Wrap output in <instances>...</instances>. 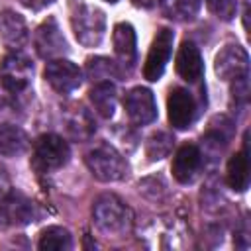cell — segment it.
Instances as JSON below:
<instances>
[{"mask_svg":"<svg viewBox=\"0 0 251 251\" xmlns=\"http://www.w3.org/2000/svg\"><path fill=\"white\" fill-rule=\"evenodd\" d=\"M92 220L102 233L122 237L129 233L133 216L122 198L116 194H102L92 204Z\"/></svg>","mask_w":251,"mask_h":251,"instance_id":"cell-1","label":"cell"},{"mask_svg":"<svg viewBox=\"0 0 251 251\" xmlns=\"http://www.w3.org/2000/svg\"><path fill=\"white\" fill-rule=\"evenodd\" d=\"M71 27L80 45L96 47L106 31V16L100 8L78 0L71 4Z\"/></svg>","mask_w":251,"mask_h":251,"instance_id":"cell-2","label":"cell"},{"mask_svg":"<svg viewBox=\"0 0 251 251\" xmlns=\"http://www.w3.org/2000/svg\"><path fill=\"white\" fill-rule=\"evenodd\" d=\"M86 167L90 173L102 180V182H116L126 176L127 173V163L126 159L108 143H100L94 149H90L84 157Z\"/></svg>","mask_w":251,"mask_h":251,"instance_id":"cell-3","label":"cell"},{"mask_svg":"<svg viewBox=\"0 0 251 251\" xmlns=\"http://www.w3.org/2000/svg\"><path fill=\"white\" fill-rule=\"evenodd\" d=\"M69 145L55 133L41 135L31 151V169L37 173H53L69 161Z\"/></svg>","mask_w":251,"mask_h":251,"instance_id":"cell-4","label":"cell"},{"mask_svg":"<svg viewBox=\"0 0 251 251\" xmlns=\"http://www.w3.org/2000/svg\"><path fill=\"white\" fill-rule=\"evenodd\" d=\"M33 75L31 61L22 53H8L0 61V78L8 92H22L29 86Z\"/></svg>","mask_w":251,"mask_h":251,"instance_id":"cell-5","label":"cell"},{"mask_svg":"<svg viewBox=\"0 0 251 251\" xmlns=\"http://www.w3.org/2000/svg\"><path fill=\"white\" fill-rule=\"evenodd\" d=\"M173 31L169 27H161L149 47V53H147V59H145V65H143V76L151 82L159 80L165 73V67L171 59V53H173Z\"/></svg>","mask_w":251,"mask_h":251,"instance_id":"cell-6","label":"cell"},{"mask_svg":"<svg viewBox=\"0 0 251 251\" xmlns=\"http://www.w3.org/2000/svg\"><path fill=\"white\" fill-rule=\"evenodd\" d=\"M43 75H45V80L51 84V88L57 90L59 94H69L76 90L82 82L80 69L67 59H51Z\"/></svg>","mask_w":251,"mask_h":251,"instance_id":"cell-7","label":"cell"},{"mask_svg":"<svg viewBox=\"0 0 251 251\" xmlns=\"http://www.w3.org/2000/svg\"><path fill=\"white\" fill-rule=\"evenodd\" d=\"M214 69H216V75L220 78L233 80V78H237L241 75H247L249 55L241 45L227 43L218 51L216 61H214Z\"/></svg>","mask_w":251,"mask_h":251,"instance_id":"cell-8","label":"cell"},{"mask_svg":"<svg viewBox=\"0 0 251 251\" xmlns=\"http://www.w3.org/2000/svg\"><path fill=\"white\" fill-rule=\"evenodd\" d=\"M124 106L127 112V118L135 126H147L157 118L155 96L149 88H143V86L131 88L124 98Z\"/></svg>","mask_w":251,"mask_h":251,"instance_id":"cell-9","label":"cell"},{"mask_svg":"<svg viewBox=\"0 0 251 251\" xmlns=\"http://www.w3.org/2000/svg\"><path fill=\"white\" fill-rule=\"evenodd\" d=\"M33 45L39 57L43 59H55L67 53V41L61 33V27L55 18H47L33 33Z\"/></svg>","mask_w":251,"mask_h":251,"instance_id":"cell-10","label":"cell"},{"mask_svg":"<svg viewBox=\"0 0 251 251\" xmlns=\"http://www.w3.org/2000/svg\"><path fill=\"white\" fill-rule=\"evenodd\" d=\"M61 122L67 135L75 141H86L94 135L96 124L90 112L80 104H69L61 112Z\"/></svg>","mask_w":251,"mask_h":251,"instance_id":"cell-11","label":"cell"},{"mask_svg":"<svg viewBox=\"0 0 251 251\" xmlns=\"http://www.w3.org/2000/svg\"><path fill=\"white\" fill-rule=\"evenodd\" d=\"M167 116L175 129L190 127L196 116V104L192 94L184 88H173L167 98Z\"/></svg>","mask_w":251,"mask_h":251,"instance_id":"cell-12","label":"cell"},{"mask_svg":"<svg viewBox=\"0 0 251 251\" xmlns=\"http://www.w3.org/2000/svg\"><path fill=\"white\" fill-rule=\"evenodd\" d=\"M0 216L10 226H25V224L33 222L35 206L27 196H24L22 192L12 190V192H6L2 196Z\"/></svg>","mask_w":251,"mask_h":251,"instance_id":"cell-13","label":"cell"},{"mask_svg":"<svg viewBox=\"0 0 251 251\" xmlns=\"http://www.w3.org/2000/svg\"><path fill=\"white\" fill-rule=\"evenodd\" d=\"M200 165H202V153L198 149V145L194 143H186L182 147H178V151L175 153V159H173V176L186 184V182H192L196 173L200 171Z\"/></svg>","mask_w":251,"mask_h":251,"instance_id":"cell-14","label":"cell"},{"mask_svg":"<svg viewBox=\"0 0 251 251\" xmlns=\"http://www.w3.org/2000/svg\"><path fill=\"white\" fill-rule=\"evenodd\" d=\"M29 33L25 20L14 12V10H2L0 12V39L10 49H20L25 45Z\"/></svg>","mask_w":251,"mask_h":251,"instance_id":"cell-15","label":"cell"},{"mask_svg":"<svg viewBox=\"0 0 251 251\" xmlns=\"http://www.w3.org/2000/svg\"><path fill=\"white\" fill-rule=\"evenodd\" d=\"M175 67L180 78H184L186 82H198L202 78L204 73V65H202V57L198 47L192 41H182V45L178 47L176 59H175Z\"/></svg>","mask_w":251,"mask_h":251,"instance_id":"cell-16","label":"cell"},{"mask_svg":"<svg viewBox=\"0 0 251 251\" xmlns=\"http://www.w3.org/2000/svg\"><path fill=\"white\" fill-rule=\"evenodd\" d=\"M112 41H114V53L118 57V61L131 69L135 63V55H137V45H135V29L131 24L127 22H120L114 25L112 31Z\"/></svg>","mask_w":251,"mask_h":251,"instance_id":"cell-17","label":"cell"},{"mask_svg":"<svg viewBox=\"0 0 251 251\" xmlns=\"http://www.w3.org/2000/svg\"><path fill=\"white\" fill-rule=\"evenodd\" d=\"M226 178L231 190L243 192L249 184V159H247V143L241 151L229 157L227 169H226Z\"/></svg>","mask_w":251,"mask_h":251,"instance_id":"cell-18","label":"cell"},{"mask_svg":"<svg viewBox=\"0 0 251 251\" xmlns=\"http://www.w3.org/2000/svg\"><path fill=\"white\" fill-rule=\"evenodd\" d=\"M29 145L25 131L12 124H0V155L4 157H18Z\"/></svg>","mask_w":251,"mask_h":251,"instance_id":"cell-19","label":"cell"},{"mask_svg":"<svg viewBox=\"0 0 251 251\" xmlns=\"http://www.w3.org/2000/svg\"><path fill=\"white\" fill-rule=\"evenodd\" d=\"M94 110L102 116V118H112L114 110H116V86L108 80V82H96L88 94Z\"/></svg>","mask_w":251,"mask_h":251,"instance_id":"cell-20","label":"cell"},{"mask_svg":"<svg viewBox=\"0 0 251 251\" xmlns=\"http://www.w3.org/2000/svg\"><path fill=\"white\" fill-rule=\"evenodd\" d=\"M161 12L175 22H190L200 10V0H159Z\"/></svg>","mask_w":251,"mask_h":251,"instance_id":"cell-21","label":"cell"},{"mask_svg":"<svg viewBox=\"0 0 251 251\" xmlns=\"http://www.w3.org/2000/svg\"><path fill=\"white\" fill-rule=\"evenodd\" d=\"M73 245V237L69 233V229L61 227V226H49L41 231L39 235V249H47V251H67Z\"/></svg>","mask_w":251,"mask_h":251,"instance_id":"cell-22","label":"cell"},{"mask_svg":"<svg viewBox=\"0 0 251 251\" xmlns=\"http://www.w3.org/2000/svg\"><path fill=\"white\" fill-rule=\"evenodd\" d=\"M120 75L118 65L108 57H90L86 61V76L96 82H108Z\"/></svg>","mask_w":251,"mask_h":251,"instance_id":"cell-23","label":"cell"},{"mask_svg":"<svg viewBox=\"0 0 251 251\" xmlns=\"http://www.w3.org/2000/svg\"><path fill=\"white\" fill-rule=\"evenodd\" d=\"M173 141H175L173 135L167 133V131H157V133H153V135L149 137V141H147V147H145L147 157H149L151 161H159V159L167 157V155L171 153Z\"/></svg>","mask_w":251,"mask_h":251,"instance_id":"cell-24","label":"cell"},{"mask_svg":"<svg viewBox=\"0 0 251 251\" xmlns=\"http://www.w3.org/2000/svg\"><path fill=\"white\" fill-rule=\"evenodd\" d=\"M206 6L216 18H220L224 22H229L237 12L235 0H206Z\"/></svg>","mask_w":251,"mask_h":251,"instance_id":"cell-25","label":"cell"},{"mask_svg":"<svg viewBox=\"0 0 251 251\" xmlns=\"http://www.w3.org/2000/svg\"><path fill=\"white\" fill-rule=\"evenodd\" d=\"M231 92H233V98L239 100L241 104L247 102V98H249V80H247V75H241V76L233 78V88H231Z\"/></svg>","mask_w":251,"mask_h":251,"instance_id":"cell-26","label":"cell"},{"mask_svg":"<svg viewBox=\"0 0 251 251\" xmlns=\"http://www.w3.org/2000/svg\"><path fill=\"white\" fill-rule=\"evenodd\" d=\"M25 8H29V10H43L45 6H49L53 0H20Z\"/></svg>","mask_w":251,"mask_h":251,"instance_id":"cell-27","label":"cell"},{"mask_svg":"<svg viewBox=\"0 0 251 251\" xmlns=\"http://www.w3.org/2000/svg\"><path fill=\"white\" fill-rule=\"evenodd\" d=\"M8 186H10V180H8V175L4 171V167H0V196H4L8 192Z\"/></svg>","mask_w":251,"mask_h":251,"instance_id":"cell-28","label":"cell"},{"mask_svg":"<svg viewBox=\"0 0 251 251\" xmlns=\"http://www.w3.org/2000/svg\"><path fill=\"white\" fill-rule=\"evenodd\" d=\"M153 2H155V0H133V4H137V6H143V8H149V6H153Z\"/></svg>","mask_w":251,"mask_h":251,"instance_id":"cell-29","label":"cell"},{"mask_svg":"<svg viewBox=\"0 0 251 251\" xmlns=\"http://www.w3.org/2000/svg\"><path fill=\"white\" fill-rule=\"evenodd\" d=\"M106 2H118V0H106Z\"/></svg>","mask_w":251,"mask_h":251,"instance_id":"cell-30","label":"cell"},{"mask_svg":"<svg viewBox=\"0 0 251 251\" xmlns=\"http://www.w3.org/2000/svg\"><path fill=\"white\" fill-rule=\"evenodd\" d=\"M0 222H2V216H0Z\"/></svg>","mask_w":251,"mask_h":251,"instance_id":"cell-31","label":"cell"}]
</instances>
